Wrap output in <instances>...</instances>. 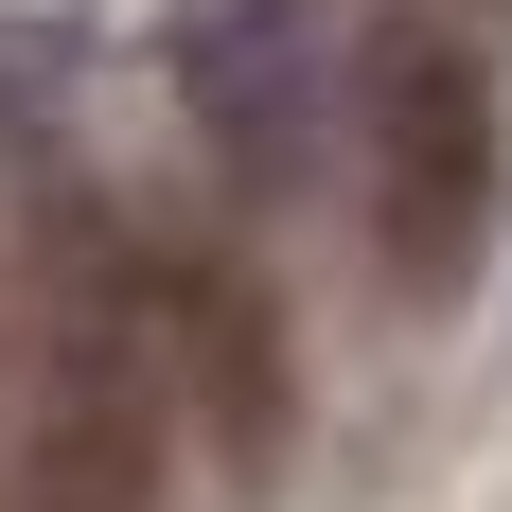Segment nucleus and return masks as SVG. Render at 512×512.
<instances>
[{
  "label": "nucleus",
  "instance_id": "nucleus-1",
  "mask_svg": "<svg viewBox=\"0 0 512 512\" xmlns=\"http://www.w3.org/2000/svg\"><path fill=\"white\" fill-rule=\"evenodd\" d=\"M177 354H159L142 248H89L36 336V407H18V495L36 512H177Z\"/></svg>",
  "mask_w": 512,
  "mask_h": 512
},
{
  "label": "nucleus",
  "instance_id": "nucleus-2",
  "mask_svg": "<svg viewBox=\"0 0 512 512\" xmlns=\"http://www.w3.org/2000/svg\"><path fill=\"white\" fill-rule=\"evenodd\" d=\"M354 124H371V248L407 265V283H460L495 248V195H512V106L477 71V36L389 18L354 53Z\"/></svg>",
  "mask_w": 512,
  "mask_h": 512
}]
</instances>
